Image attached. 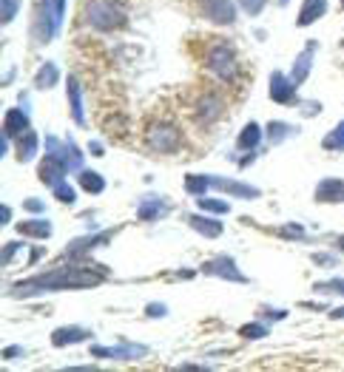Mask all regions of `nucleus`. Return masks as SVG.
I'll use <instances>...</instances> for the list:
<instances>
[{
  "label": "nucleus",
  "mask_w": 344,
  "mask_h": 372,
  "mask_svg": "<svg viewBox=\"0 0 344 372\" xmlns=\"http://www.w3.org/2000/svg\"><path fill=\"white\" fill-rule=\"evenodd\" d=\"M267 91H270V100L279 103V105H288V103L296 100V83L288 77V74H282V71H270Z\"/></svg>",
  "instance_id": "9"
},
{
  "label": "nucleus",
  "mask_w": 344,
  "mask_h": 372,
  "mask_svg": "<svg viewBox=\"0 0 344 372\" xmlns=\"http://www.w3.org/2000/svg\"><path fill=\"white\" fill-rule=\"evenodd\" d=\"M336 245H338V250H341V253H344V233H341V236H338V239H336Z\"/></svg>",
  "instance_id": "47"
},
{
  "label": "nucleus",
  "mask_w": 344,
  "mask_h": 372,
  "mask_svg": "<svg viewBox=\"0 0 344 372\" xmlns=\"http://www.w3.org/2000/svg\"><path fill=\"white\" fill-rule=\"evenodd\" d=\"M265 4H267V0H239V6H242L248 15H259V12L265 9Z\"/></svg>",
  "instance_id": "37"
},
{
  "label": "nucleus",
  "mask_w": 344,
  "mask_h": 372,
  "mask_svg": "<svg viewBox=\"0 0 344 372\" xmlns=\"http://www.w3.org/2000/svg\"><path fill=\"white\" fill-rule=\"evenodd\" d=\"M65 94H68V108H72V120L77 125H86V114H83V89L75 77L65 80Z\"/></svg>",
  "instance_id": "19"
},
{
  "label": "nucleus",
  "mask_w": 344,
  "mask_h": 372,
  "mask_svg": "<svg viewBox=\"0 0 344 372\" xmlns=\"http://www.w3.org/2000/svg\"><path fill=\"white\" fill-rule=\"evenodd\" d=\"M18 231L23 236H32V239H49L51 236V225L46 219H26V222L18 225Z\"/></svg>",
  "instance_id": "23"
},
{
  "label": "nucleus",
  "mask_w": 344,
  "mask_h": 372,
  "mask_svg": "<svg viewBox=\"0 0 344 372\" xmlns=\"http://www.w3.org/2000/svg\"><path fill=\"white\" fill-rule=\"evenodd\" d=\"M146 142L157 154H174V151H179V145H182V131L177 125L157 122V125H151L146 131Z\"/></svg>",
  "instance_id": "4"
},
{
  "label": "nucleus",
  "mask_w": 344,
  "mask_h": 372,
  "mask_svg": "<svg viewBox=\"0 0 344 372\" xmlns=\"http://www.w3.org/2000/svg\"><path fill=\"white\" fill-rule=\"evenodd\" d=\"M15 355H23V349H20V347H6V349H4V358H6V361H15Z\"/></svg>",
  "instance_id": "43"
},
{
  "label": "nucleus",
  "mask_w": 344,
  "mask_h": 372,
  "mask_svg": "<svg viewBox=\"0 0 344 372\" xmlns=\"http://www.w3.org/2000/svg\"><path fill=\"white\" fill-rule=\"evenodd\" d=\"M279 4H282V6H285V4H288V0H279Z\"/></svg>",
  "instance_id": "48"
},
{
  "label": "nucleus",
  "mask_w": 344,
  "mask_h": 372,
  "mask_svg": "<svg viewBox=\"0 0 344 372\" xmlns=\"http://www.w3.org/2000/svg\"><path fill=\"white\" fill-rule=\"evenodd\" d=\"M89 151H91L94 157H103V145H100V142H89Z\"/></svg>",
  "instance_id": "44"
},
{
  "label": "nucleus",
  "mask_w": 344,
  "mask_h": 372,
  "mask_svg": "<svg viewBox=\"0 0 344 372\" xmlns=\"http://www.w3.org/2000/svg\"><path fill=\"white\" fill-rule=\"evenodd\" d=\"M205 65H208V71L217 74L222 83H234L236 71H239L236 54H234V49L225 46V43H214L208 51H205Z\"/></svg>",
  "instance_id": "3"
},
{
  "label": "nucleus",
  "mask_w": 344,
  "mask_h": 372,
  "mask_svg": "<svg viewBox=\"0 0 344 372\" xmlns=\"http://www.w3.org/2000/svg\"><path fill=\"white\" fill-rule=\"evenodd\" d=\"M239 335H242V338H250V341H259V338H265V335H267V327L253 321V324L239 327Z\"/></svg>",
  "instance_id": "33"
},
{
  "label": "nucleus",
  "mask_w": 344,
  "mask_h": 372,
  "mask_svg": "<svg viewBox=\"0 0 344 372\" xmlns=\"http://www.w3.org/2000/svg\"><path fill=\"white\" fill-rule=\"evenodd\" d=\"M316 40H310L307 46H305V51L293 60V71H291V80L296 83V86H302L305 80H307V74H310V68H313V54H316Z\"/></svg>",
  "instance_id": "14"
},
{
  "label": "nucleus",
  "mask_w": 344,
  "mask_h": 372,
  "mask_svg": "<svg viewBox=\"0 0 344 372\" xmlns=\"http://www.w3.org/2000/svg\"><path fill=\"white\" fill-rule=\"evenodd\" d=\"M37 145H40V139H37V134H34L32 128H29L26 134H20V136H18V160H20V162L34 160Z\"/></svg>",
  "instance_id": "22"
},
{
  "label": "nucleus",
  "mask_w": 344,
  "mask_h": 372,
  "mask_svg": "<svg viewBox=\"0 0 344 372\" xmlns=\"http://www.w3.org/2000/svg\"><path fill=\"white\" fill-rule=\"evenodd\" d=\"M319 111H321V103H305V105H302V114H305V117H313V114H319Z\"/></svg>",
  "instance_id": "41"
},
{
  "label": "nucleus",
  "mask_w": 344,
  "mask_h": 372,
  "mask_svg": "<svg viewBox=\"0 0 344 372\" xmlns=\"http://www.w3.org/2000/svg\"><path fill=\"white\" fill-rule=\"evenodd\" d=\"M313 262L316 264H324V267H333L336 264V256H330V253H313Z\"/></svg>",
  "instance_id": "40"
},
{
  "label": "nucleus",
  "mask_w": 344,
  "mask_h": 372,
  "mask_svg": "<svg viewBox=\"0 0 344 372\" xmlns=\"http://www.w3.org/2000/svg\"><path fill=\"white\" fill-rule=\"evenodd\" d=\"M208 188H214L211 177H202V174H188L185 177V191L191 196H205V191H208Z\"/></svg>",
  "instance_id": "28"
},
{
  "label": "nucleus",
  "mask_w": 344,
  "mask_h": 372,
  "mask_svg": "<svg viewBox=\"0 0 344 372\" xmlns=\"http://www.w3.org/2000/svg\"><path fill=\"white\" fill-rule=\"evenodd\" d=\"M341 9H344V0H341Z\"/></svg>",
  "instance_id": "49"
},
{
  "label": "nucleus",
  "mask_w": 344,
  "mask_h": 372,
  "mask_svg": "<svg viewBox=\"0 0 344 372\" xmlns=\"http://www.w3.org/2000/svg\"><path fill=\"white\" fill-rule=\"evenodd\" d=\"M72 171L63 160H57V157H51V154H43V162H40V168H37V177H40V182L43 185H49V188H54V185H60V182H65V174Z\"/></svg>",
  "instance_id": "10"
},
{
  "label": "nucleus",
  "mask_w": 344,
  "mask_h": 372,
  "mask_svg": "<svg viewBox=\"0 0 344 372\" xmlns=\"http://www.w3.org/2000/svg\"><path fill=\"white\" fill-rule=\"evenodd\" d=\"M40 4L49 9V15L54 18V23L60 26L63 23V15H65V0H40Z\"/></svg>",
  "instance_id": "32"
},
{
  "label": "nucleus",
  "mask_w": 344,
  "mask_h": 372,
  "mask_svg": "<svg viewBox=\"0 0 344 372\" xmlns=\"http://www.w3.org/2000/svg\"><path fill=\"white\" fill-rule=\"evenodd\" d=\"M23 248H26L23 242H9V245L4 248V264H12V259H15V256H18Z\"/></svg>",
  "instance_id": "36"
},
{
  "label": "nucleus",
  "mask_w": 344,
  "mask_h": 372,
  "mask_svg": "<svg viewBox=\"0 0 344 372\" xmlns=\"http://www.w3.org/2000/svg\"><path fill=\"white\" fill-rule=\"evenodd\" d=\"M46 154L63 160L72 171L83 165V154H80V148H77L72 139H57V136L49 134V136H46Z\"/></svg>",
  "instance_id": "5"
},
{
  "label": "nucleus",
  "mask_w": 344,
  "mask_h": 372,
  "mask_svg": "<svg viewBox=\"0 0 344 372\" xmlns=\"http://www.w3.org/2000/svg\"><path fill=\"white\" fill-rule=\"evenodd\" d=\"M188 225H191L196 233H202L205 239L222 236V222H217V219H211V216H205V210H202V213H191V216H188Z\"/></svg>",
  "instance_id": "15"
},
{
  "label": "nucleus",
  "mask_w": 344,
  "mask_h": 372,
  "mask_svg": "<svg viewBox=\"0 0 344 372\" xmlns=\"http://www.w3.org/2000/svg\"><path fill=\"white\" fill-rule=\"evenodd\" d=\"M199 210H208V213H228L231 205L225 199H211V196H196Z\"/></svg>",
  "instance_id": "30"
},
{
  "label": "nucleus",
  "mask_w": 344,
  "mask_h": 372,
  "mask_svg": "<svg viewBox=\"0 0 344 372\" xmlns=\"http://www.w3.org/2000/svg\"><path fill=\"white\" fill-rule=\"evenodd\" d=\"M106 273L91 270L89 262L80 264H65V267H54L49 273L23 278L12 287V295H37V293H51V290H86V287H97L103 284Z\"/></svg>",
  "instance_id": "1"
},
{
  "label": "nucleus",
  "mask_w": 344,
  "mask_h": 372,
  "mask_svg": "<svg viewBox=\"0 0 344 372\" xmlns=\"http://www.w3.org/2000/svg\"><path fill=\"white\" fill-rule=\"evenodd\" d=\"M20 9V0H4V23H12Z\"/></svg>",
  "instance_id": "35"
},
{
  "label": "nucleus",
  "mask_w": 344,
  "mask_h": 372,
  "mask_svg": "<svg viewBox=\"0 0 344 372\" xmlns=\"http://www.w3.org/2000/svg\"><path fill=\"white\" fill-rule=\"evenodd\" d=\"M279 236H288V239H302V236H305V228H302V225H285V228H279Z\"/></svg>",
  "instance_id": "38"
},
{
  "label": "nucleus",
  "mask_w": 344,
  "mask_h": 372,
  "mask_svg": "<svg viewBox=\"0 0 344 372\" xmlns=\"http://www.w3.org/2000/svg\"><path fill=\"white\" fill-rule=\"evenodd\" d=\"M86 23L97 32H117L128 23V18L114 0H91L86 4Z\"/></svg>",
  "instance_id": "2"
},
{
  "label": "nucleus",
  "mask_w": 344,
  "mask_h": 372,
  "mask_svg": "<svg viewBox=\"0 0 344 372\" xmlns=\"http://www.w3.org/2000/svg\"><path fill=\"white\" fill-rule=\"evenodd\" d=\"M146 313H148L151 319H163V316H168V307H165V304H148Z\"/></svg>",
  "instance_id": "39"
},
{
  "label": "nucleus",
  "mask_w": 344,
  "mask_h": 372,
  "mask_svg": "<svg viewBox=\"0 0 344 372\" xmlns=\"http://www.w3.org/2000/svg\"><path fill=\"white\" fill-rule=\"evenodd\" d=\"M259 139H262V128H259L256 122H248V125L239 131V139H236V145L242 148V151H253V148L259 145Z\"/></svg>",
  "instance_id": "26"
},
{
  "label": "nucleus",
  "mask_w": 344,
  "mask_h": 372,
  "mask_svg": "<svg viewBox=\"0 0 344 372\" xmlns=\"http://www.w3.org/2000/svg\"><path fill=\"white\" fill-rule=\"evenodd\" d=\"M330 319H344V307H336V310L330 313Z\"/></svg>",
  "instance_id": "46"
},
{
  "label": "nucleus",
  "mask_w": 344,
  "mask_h": 372,
  "mask_svg": "<svg viewBox=\"0 0 344 372\" xmlns=\"http://www.w3.org/2000/svg\"><path fill=\"white\" fill-rule=\"evenodd\" d=\"M23 207H26V210H32V213H43V202H40V199H26V202H23Z\"/></svg>",
  "instance_id": "42"
},
{
  "label": "nucleus",
  "mask_w": 344,
  "mask_h": 372,
  "mask_svg": "<svg viewBox=\"0 0 344 372\" xmlns=\"http://www.w3.org/2000/svg\"><path fill=\"white\" fill-rule=\"evenodd\" d=\"M199 9H202V18L205 20H211L217 26H231L236 20L234 0H202Z\"/></svg>",
  "instance_id": "7"
},
{
  "label": "nucleus",
  "mask_w": 344,
  "mask_h": 372,
  "mask_svg": "<svg viewBox=\"0 0 344 372\" xmlns=\"http://www.w3.org/2000/svg\"><path fill=\"white\" fill-rule=\"evenodd\" d=\"M316 293H336V295H344V278H330V281H319L313 284Z\"/></svg>",
  "instance_id": "34"
},
{
  "label": "nucleus",
  "mask_w": 344,
  "mask_h": 372,
  "mask_svg": "<svg viewBox=\"0 0 344 372\" xmlns=\"http://www.w3.org/2000/svg\"><path fill=\"white\" fill-rule=\"evenodd\" d=\"M111 236H114V231H100V233H91V236H80V239H75L72 245L65 248L63 256H65V259H80V262H86V256H89L94 248L111 242Z\"/></svg>",
  "instance_id": "8"
},
{
  "label": "nucleus",
  "mask_w": 344,
  "mask_h": 372,
  "mask_svg": "<svg viewBox=\"0 0 344 372\" xmlns=\"http://www.w3.org/2000/svg\"><path fill=\"white\" fill-rule=\"evenodd\" d=\"M77 185H80L86 193H103V191H106V179H103L97 171H80Z\"/></svg>",
  "instance_id": "27"
},
{
  "label": "nucleus",
  "mask_w": 344,
  "mask_h": 372,
  "mask_svg": "<svg viewBox=\"0 0 344 372\" xmlns=\"http://www.w3.org/2000/svg\"><path fill=\"white\" fill-rule=\"evenodd\" d=\"M211 185L217 191H225L231 196H239V199H256L259 196V188L253 185H245V182H236V179H222V177H211Z\"/></svg>",
  "instance_id": "16"
},
{
  "label": "nucleus",
  "mask_w": 344,
  "mask_h": 372,
  "mask_svg": "<svg viewBox=\"0 0 344 372\" xmlns=\"http://www.w3.org/2000/svg\"><path fill=\"white\" fill-rule=\"evenodd\" d=\"M148 349L140 347V344H122V347H91V355L94 358H114V361H136L143 358Z\"/></svg>",
  "instance_id": "11"
},
{
  "label": "nucleus",
  "mask_w": 344,
  "mask_h": 372,
  "mask_svg": "<svg viewBox=\"0 0 344 372\" xmlns=\"http://www.w3.org/2000/svg\"><path fill=\"white\" fill-rule=\"evenodd\" d=\"M316 202H324V205H336V202H344V179H336V177H327L316 185L313 191Z\"/></svg>",
  "instance_id": "12"
},
{
  "label": "nucleus",
  "mask_w": 344,
  "mask_h": 372,
  "mask_svg": "<svg viewBox=\"0 0 344 372\" xmlns=\"http://www.w3.org/2000/svg\"><path fill=\"white\" fill-rule=\"evenodd\" d=\"M26 131H29V114L23 108H9L4 117V134L12 139V136H20Z\"/></svg>",
  "instance_id": "20"
},
{
  "label": "nucleus",
  "mask_w": 344,
  "mask_h": 372,
  "mask_svg": "<svg viewBox=\"0 0 344 372\" xmlns=\"http://www.w3.org/2000/svg\"><path fill=\"white\" fill-rule=\"evenodd\" d=\"M296 131H299L296 125L282 122V120H270V122H267V139H270V145L285 142V139H288V136H293Z\"/></svg>",
  "instance_id": "25"
},
{
  "label": "nucleus",
  "mask_w": 344,
  "mask_h": 372,
  "mask_svg": "<svg viewBox=\"0 0 344 372\" xmlns=\"http://www.w3.org/2000/svg\"><path fill=\"white\" fill-rule=\"evenodd\" d=\"M165 213V202L160 196H146L140 205H136V219L140 222H154Z\"/></svg>",
  "instance_id": "21"
},
{
  "label": "nucleus",
  "mask_w": 344,
  "mask_h": 372,
  "mask_svg": "<svg viewBox=\"0 0 344 372\" xmlns=\"http://www.w3.org/2000/svg\"><path fill=\"white\" fill-rule=\"evenodd\" d=\"M57 83H60V68H57L51 60L43 63L40 71L34 74V86H37V89H54Z\"/></svg>",
  "instance_id": "24"
},
{
  "label": "nucleus",
  "mask_w": 344,
  "mask_h": 372,
  "mask_svg": "<svg viewBox=\"0 0 344 372\" xmlns=\"http://www.w3.org/2000/svg\"><path fill=\"white\" fill-rule=\"evenodd\" d=\"M202 273L225 278V281H236V284H248V276L242 270H236V262L231 256H214V259H208V262L202 264Z\"/></svg>",
  "instance_id": "6"
},
{
  "label": "nucleus",
  "mask_w": 344,
  "mask_h": 372,
  "mask_svg": "<svg viewBox=\"0 0 344 372\" xmlns=\"http://www.w3.org/2000/svg\"><path fill=\"white\" fill-rule=\"evenodd\" d=\"M324 148H327V151H344V120L324 136V142H321Z\"/></svg>",
  "instance_id": "29"
},
{
  "label": "nucleus",
  "mask_w": 344,
  "mask_h": 372,
  "mask_svg": "<svg viewBox=\"0 0 344 372\" xmlns=\"http://www.w3.org/2000/svg\"><path fill=\"white\" fill-rule=\"evenodd\" d=\"M91 338V333L89 330H83V327H57L54 333H51V344L54 347H72V344H83V341H89Z\"/></svg>",
  "instance_id": "17"
},
{
  "label": "nucleus",
  "mask_w": 344,
  "mask_h": 372,
  "mask_svg": "<svg viewBox=\"0 0 344 372\" xmlns=\"http://www.w3.org/2000/svg\"><path fill=\"white\" fill-rule=\"evenodd\" d=\"M222 111H225V103H222V97L214 94V91L202 94V100L196 103V117H199L202 122H214V120H219Z\"/></svg>",
  "instance_id": "13"
},
{
  "label": "nucleus",
  "mask_w": 344,
  "mask_h": 372,
  "mask_svg": "<svg viewBox=\"0 0 344 372\" xmlns=\"http://www.w3.org/2000/svg\"><path fill=\"white\" fill-rule=\"evenodd\" d=\"M327 15V0H305L302 9H299V18H296V26L305 29V26H313L316 20H321Z\"/></svg>",
  "instance_id": "18"
},
{
  "label": "nucleus",
  "mask_w": 344,
  "mask_h": 372,
  "mask_svg": "<svg viewBox=\"0 0 344 372\" xmlns=\"http://www.w3.org/2000/svg\"><path fill=\"white\" fill-rule=\"evenodd\" d=\"M9 219H12V207L4 205V225H9Z\"/></svg>",
  "instance_id": "45"
},
{
  "label": "nucleus",
  "mask_w": 344,
  "mask_h": 372,
  "mask_svg": "<svg viewBox=\"0 0 344 372\" xmlns=\"http://www.w3.org/2000/svg\"><path fill=\"white\" fill-rule=\"evenodd\" d=\"M51 191H54L57 202H63V205H75V202H77V196H75V188H72V185H65V182L54 185Z\"/></svg>",
  "instance_id": "31"
}]
</instances>
